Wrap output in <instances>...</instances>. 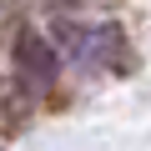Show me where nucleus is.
Segmentation results:
<instances>
[{"label":"nucleus","instance_id":"obj_2","mask_svg":"<svg viewBox=\"0 0 151 151\" xmlns=\"http://www.w3.org/2000/svg\"><path fill=\"white\" fill-rule=\"evenodd\" d=\"M70 50L81 55V60H111L116 30H76V35H70Z\"/></svg>","mask_w":151,"mask_h":151},{"label":"nucleus","instance_id":"obj_1","mask_svg":"<svg viewBox=\"0 0 151 151\" xmlns=\"http://www.w3.org/2000/svg\"><path fill=\"white\" fill-rule=\"evenodd\" d=\"M55 70H60L55 50H50L35 30H25V35L15 40V76H20V91H25V96H45V91L55 86Z\"/></svg>","mask_w":151,"mask_h":151}]
</instances>
